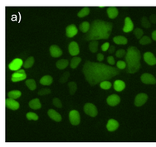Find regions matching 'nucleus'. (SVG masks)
<instances>
[{"mask_svg":"<svg viewBox=\"0 0 156 147\" xmlns=\"http://www.w3.org/2000/svg\"><path fill=\"white\" fill-rule=\"evenodd\" d=\"M82 71L87 82L92 86L105 80H109L120 74L118 68L106 65L105 64L92 62L90 60L86 61Z\"/></svg>","mask_w":156,"mask_h":147,"instance_id":"f257e3e1","label":"nucleus"},{"mask_svg":"<svg viewBox=\"0 0 156 147\" xmlns=\"http://www.w3.org/2000/svg\"><path fill=\"white\" fill-rule=\"evenodd\" d=\"M113 29V24L109 22L95 20L91 23L90 31L84 36L85 41H98L101 39H108Z\"/></svg>","mask_w":156,"mask_h":147,"instance_id":"f03ea898","label":"nucleus"},{"mask_svg":"<svg viewBox=\"0 0 156 147\" xmlns=\"http://www.w3.org/2000/svg\"><path fill=\"white\" fill-rule=\"evenodd\" d=\"M140 51L135 46H129L127 49L126 55V60L127 64L126 72L129 74H135L140 69Z\"/></svg>","mask_w":156,"mask_h":147,"instance_id":"7ed1b4c3","label":"nucleus"},{"mask_svg":"<svg viewBox=\"0 0 156 147\" xmlns=\"http://www.w3.org/2000/svg\"><path fill=\"white\" fill-rule=\"evenodd\" d=\"M84 112L86 114L92 117H96L97 113H98L97 108L92 103H86L84 106Z\"/></svg>","mask_w":156,"mask_h":147,"instance_id":"20e7f679","label":"nucleus"},{"mask_svg":"<svg viewBox=\"0 0 156 147\" xmlns=\"http://www.w3.org/2000/svg\"><path fill=\"white\" fill-rule=\"evenodd\" d=\"M69 120L70 122L72 123L73 126H77L81 122V117L80 113L76 110H72L69 113Z\"/></svg>","mask_w":156,"mask_h":147,"instance_id":"39448f33","label":"nucleus"},{"mask_svg":"<svg viewBox=\"0 0 156 147\" xmlns=\"http://www.w3.org/2000/svg\"><path fill=\"white\" fill-rule=\"evenodd\" d=\"M27 78V75L24 71L23 69H19L17 70L14 74H12V82H19L22 80H24Z\"/></svg>","mask_w":156,"mask_h":147,"instance_id":"423d86ee","label":"nucleus"},{"mask_svg":"<svg viewBox=\"0 0 156 147\" xmlns=\"http://www.w3.org/2000/svg\"><path fill=\"white\" fill-rule=\"evenodd\" d=\"M148 95L146 93H139L135 99V105L136 107H141L147 102Z\"/></svg>","mask_w":156,"mask_h":147,"instance_id":"0eeeda50","label":"nucleus"},{"mask_svg":"<svg viewBox=\"0 0 156 147\" xmlns=\"http://www.w3.org/2000/svg\"><path fill=\"white\" fill-rule=\"evenodd\" d=\"M141 81L143 82L145 84H156V79L154 77L153 75L148 74V73H144L143 75H141L140 77Z\"/></svg>","mask_w":156,"mask_h":147,"instance_id":"6e6552de","label":"nucleus"},{"mask_svg":"<svg viewBox=\"0 0 156 147\" xmlns=\"http://www.w3.org/2000/svg\"><path fill=\"white\" fill-rule=\"evenodd\" d=\"M23 65V61L21 59L17 58V59H14L11 63L9 64V67L11 70L17 71V70H19V69L21 68Z\"/></svg>","mask_w":156,"mask_h":147,"instance_id":"1a4fd4ad","label":"nucleus"},{"mask_svg":"<svg viewBox=\"0 0 156 147\" xmlns=\"http://www.w3.org/2000/svg\"><path fill=\"white\" fill-rule=\"evenodd\" d=\"M144 60L149 65H156V57L152 52H145L144 54Z\"/></svg>","mask_w":156,"mask_h":147,"instance_id":"9d476101","label":"nucleus"},{"mask_svg":"<svg viewBox=\"0 0 156 147\" xmlns=\"http://www.w3.org/2000/svg\"><path fill=\"white\" fill-rule=\"evenodd\" d=\"M106 102L110 106L115 107V106L118 105L120 102V98L116 94H112L111 96H109L106 99Z\"/></svg>","mask_w":156,"mask_h":147,"instance_id":"9b49d317","label":"nucleus"},{"mask_svg":"<svg viewBox=\"0 0 156 147\" xmlns=\"http://www.w3.org/2000/svg\"><path fill=\"white\" fill-rule=\"evenodd\" d=\"M50 53H51V55L52 57L57 58L62 55V51L59 46H57L56 45H52L50 46Z\"/></svg>","mask_w":156,"mask_h":147,"instance_id":"f8f14e48","label":"nucleus"},{"mask_svg":"<svg viewBox=\"0 0 156 147\" xmlns=\"http://www.w3.org/2000/svg\"><path fill=\"white\" fill-rule=\"evenodd\" d=\"M77 32H78V29L77 27H76L75 25H69L68 27H66V35L67 37H73V36H75L76 34H77Z\"/></svg>","mask_w":156,"mask_h":147,"instance_id":"ddd939ff","label":"nucleus"},{"mask_svg":"<svg viewBox=\"0 0 156 147\" xmlns=\"http://www.w3.org/2000/svg\"><path fill=\"white\" fill-rule=\"evenodd\" d=\"M68 48H69L70 55H73V56L77 55L80 53V48H79L78 44L76 42H71Z\"/></svg>","mask_w":156,"mask_h":147,"instance_id":"4468645a","label":"nucleus"},{"mask_svg":"<svg viewBox=\"0 0 156 147\" xmlns=\"http://www.w3.org/2000/svg\"><path fill=\"white\" fill-rule=\"evenodd\" d=\"M134 29V23L133 22L131 21V19L127 17L125 19V26L123 27V32H129Z\"/></svg>","mask_w":156,"mask_h":147,"instance_id":"2eb2a0df","label":"nucleus"},{"mask_svg":"<svg viewBox=\"0 0 156 147\" xmlns=\"http://www.w3.org/2000/svg\"><path fill=\"white\" fill-rule=\"evenodd\" d=\"M6 106L9 109H12V110H17L19 108L20 105L15 99H6Z\"/></svg>","mask_w":156,"mask_h":147,"instance_id":"dca6fc26","label":"nucleus"},{"mask_svg":"<svg viewBox=\"0 0 156 147\" xmlns=\"http://www.w3.org/2000/svg\"><path fill=\"white\" fill-rule=\"evenodd\" d=\"M119 127V122L114 119H110L106 125V128L109 132H114Z\"/></svg>","mask_w":156,"mask_h":147,"instance_id":"f3484780","label":"nucleus"},{"mask_svg":"<svg viewBox=\"0 0 156 147\" xmlns=\"http://www.w3.org/2000/svg\"><path fill=\"white\" fill-rule=\"evenodd\" d=\"M48 114L49 117H51L52 120H54L55 122H60L62 121V116H61L57 111H55L53 109H50L48 110Z\"/></svg>","mask_w":156,"mask_h":147,"instance_id":"a211bd4d","label":"nucleus"},{"mask_svg":"<svg viewBox=\"0 0 156 147\" xmlns=\"http://www.w3.org/2000/svg\"><path fill=\"white\" fill-rule=\"evenodd\" d=\"M107 14L111 19L115 18L118 16V9L115 7H109L107 8Z\"/></svg>","mask_w":156,"mask_h":147,"instance_id":"6ab92c4d","label":"nucleus"},{"mask_svg":"<svg viewBox=\"0 0 156 147\" xmlns=\"http://www.w3.org/2000/svg\"><path fill=\"white\" fill-rule=\"evenodd\" d=\"M125 88H126V84H125V82H123L122 80H115L114 83V89L115 91L117 92H120V91H122V90L125 89Z\"/></svg>","mask_w":156,"mask_h":147,"instance_id":"aec40b11","label":"nucleus"},{"mask_svg":"<svg viewBox=\"0 0 156 147\" xmlns=\"http://www.w3.org/2000/svg\"><path fill=\"white\" fill-rule=\"evenodd\" d=\"M28 104H29V107L34 109V110H37V109H40L42 108L41 102H40V100L38 99H34L33 100H31Z\"/></svg>","mask_w":156,"mask_h":147,"instance_id":"412c9836","label":"nucleus"},{"mask_svg":"<svg viewBox=\"0 0 156 147\" xmlns=\"http://www.w3.org/2000/svg\"><path fill=\"white\" fill-rule=\"evenodd\" d=\"M52 82H53V79L50 75H45L40 79V84H42V85H46V86L51 84Z\"/></svg>","mask_w":156,"mask_h":147,"instance_id":"4be33fe9","label":"nucleus"},{"mask_svg":"<svg viewBox=\"0 0 156 147\" xmlns=\"http://www.w3.org/2000/svg\"><path fill=\"white\" fill-rule=\"evenodd\" d=\"M113 41H114L115 44H118V45H126V44H127V42H128L127 38H126L125 36H115L114 38H113Z\"/></svg>","mask_w":156,"mask_h":147,"instance_id":"5701e85b","label":"nucleus"},{"mask_svg":"<svg viewBox=\"0 0 156 147\" xmlns=\"http://www.w3.org/2000/svg\"><path fill=\"white\" fill-rule=\"evenodd\" d=\"M90 25L88 22H82L80 26H79V29L81 32H82L83 33H87L89 31H90Z\"/></svg>","mask_w":156,"mask_h":147,"instance_id":"b1692460","label":"nucleus"},{"mask_svg":"<svg viewBox=\"0 0 156 147\" xmlns=\"http://www.w3.org/2000/svg\"><path fill=\"white\" fill-rule=\"evenodd\" d=\"M67 65H68V60H65V59L58 60L57 62V67L59 69H66Z\"/></svg>","mask_w":156,"mask_h":147,"instance_id":"393cba45","label":"nucleus"},{"mask_svg":"<svg viewBox=\"0 0 156 147\" xmlns=\"http://www.w3.org/2000/svg\"><path fill=\"white\" fill-rule=\"evenodd\" d=\"M22 95V93L20 91H18V90H13V91H10L9 93H8V97L9 99H18L19 97Z\"/></svg>","mask_w":156,"mask_h":147,"instance_id":"a878e982","label":"nucleus"},{"mask_svg":"<svg viewBox=\"0 0 156 147\" xmlns=\"http://www.w3.org/2000/svg\"><path fill=\"white\" fill-rule=\"evenodd\" d=\"M89 49L92 53H96L98 51V41H91L89 44Z\"/></svg>","mask_w":156,"mask_h":147,"instance_id":"bb28decb","label":"nucleus"},{"mask_svg":"<svg viewBox=\"0 0 156 147\" xmlns=\"http://www.w3.org/2000/svg\"><path fill=\"white\" fill-rule=\"evenodd\" d=\"M26 85H27V87H28V89L30 90H32V91H33V90L36 89V82H35V80L34 79H28V80H26Z\"/></svg>","mask_w":156,"mask_h":147,"instance_id":"cd10ccee","label":"nucleus"},{"mask_svg":"<svg viewBox=\"0 0 156 147\" xmlns=\"http://www.w3.org/2000/svg\"><path fill=\"white\" fill-rule=\"evenodd\" d=\"M89 13H90V8H87V7H86V8H83L80 12H78L77 16L79 17V18H84V17L88 15Z\"/></svg>","mask_w":156,"mask_h":147,"instance_id":"c85d7f7f","label":"nucleus"},{"mask_svg":"<svg viewBox=\"0 0 156 147\" xmlns=\"http://www.w3.org/2000/svg\"><path fill=\"white\" fill-rule=\"evenodd\" d=\"M81 59L80 57H74L71 60V67L72 69H76L79 64L81 63Z\"/></svg>","mask_w":156,"mask_h":147,"instance_id":"c756f323","label":"nucleus"},{"mask_svg":"<svg viewBox=\"0 0 156 147\" xmlns=\"http://www.w3.org/2000/svg\"><path fill=\"white\" fill-rule=\"evenodd\" d=\"M33 64H34V58L33 56H30L29 58H27V60L24 62L23 65L26 69H28V68H30V67L33 65Z\"/></svg>","mask_w":156,"mask_h":147,"instance_id":"7c9ffc66","label":"nucleus"},{"mask_svg":"<svg viewBox=\"0 0 156 147\" xmlns=\"http://www.w3.org/2000/svg\"><path fill=\"white\" fill-rule=\"evenodd\" d=\"M68 87H69L70 93H71L72 95L75 94L76 91V89H77V86H76V84L75 82H70L69 84H68Z\"/></svg>","mask_w":156,"mask_h":147,"instance_id":"2f4dec72","label":"nucleus"},{"mask_svg":"<svg viewBox=\"0 0 156 147\" xmlns=\"http://www.w3.org/2000/svg\"><path fill=\"white\" fill-rule=\"evenodd\" d=\"M141 25H142L144 28H150V26H151V22H150V21L148 20L147 18L143 17L142 19H141Z\"/></svg>","mask_w":156,"mask_h":147,"instance_id":"473e14b6","label":"nucleus"},{"mask_svg":"<svg viewBox=\"0 0 156 147\" xmlns=\"http://www.w3.org/2000/svg\"><path fill=\"white\" fill-rule=\"evenodd\" d=\"M151 39H150V37L147 36H143L140 40V44L141 45H148V44H150L151 43Z\"/></svg>","mask_w":156,"mask_h":147,"instance_id":"72a5a7b5","label":"nucleus"},{"mask_svg":"<svg viewBox=\"0 0 156 147\" xmlns=\"http://www.w3.org/2000/svg\"><path fill=\"white\" fill-rule=\"evenodd\" d=\"M100 86H101L102 89H110L111 87V82H109L108 80H105V81L101 82L100 84Z\"/></svg>","mask_w":156,"mask_h":147,"instance_id":"f704fd0d","label":"nucleus"},{"mask_svg":"<svg viewBox=\"0 0 156 147\" xmlns=\"http://www.w3.org/2000/svg\"><path fill=\"white\" fill-rule=\"evenodd\" d=\"M134 34L135 35L137 39L140 40L141 38L143 37L142 36H143L144 32H143V30H142L141 28H136V29H135V31H134Z\"/></svg>","mask_w":156,"mask_h":147,"instance_id":"c9c22d12","label":"nucleus"},{"mask_svg":"<svg viewBox=\"0 0 156 147\" xmlns=\"http://www.w3.org/2000/svg\"><path fill=\"white\" fill-rule=\"evenodd\" d=\"M26 117L28 120H33V121H37L38 119V116L36 114V113H34V112H27V115H26Z\"/></svg>","mask_w":156,"mask_h":147,"instance_id":"e433bc0d","label":"nucleus"},{"mask_svg":"<svg viewBox=\"0 0 156 147\" xmlns=\"http://www.w3.org/2000/svg\"><path fill=\"white\" fill-rule=\"evenodd\" d=\"M69 75H70V73L69 72H66L64 73L62 75V76L60 78V83L61 84H64V83H66L67 81V79L69 78Z\"/></svg>","mask_w":156,"mask_h":147,"instance_id":"4c0bfd02","label":"nucleus"},{"mask_svg":"<svg viewBox=\"0 0 156 147\" xmlns=\"http://www.w3.org/2000/svg\"><path fill=\"white\" fill-rule=\"evenodd\" d=\"M52 103H53V105H54L55 107H57V108H62V101H61L59 99H57V98L53 99V100H52Z\"/></svg>","mask_w":156,"mask_h":147,"instance_id":"58836bf2","label":"nucleus"},{"mask_svg":"<svg viewBox=\"0 0 156 147\" xmlns=\"http://www.w3.org/2000/svg\"><path fill=\"white\" fill-rule=\"evenodd\" d=\"M51 93V90L48 89V88H44V89H42L38 92L39 95H41V96H43V95H47V94H49V93Z\"/></svg>","mask_w":156,"mask_h":147,"instance_id":"ea45409f","label":"nucleus"},{"mask_svg":"<svg viewBox=\"0 0 156 147\" xmlns=\"http://www.w3.org/2000/svg\"><path fill=\"white\" fill-rule=\"evenodd\" d=\"M117 68L119 69H124L126 68V66H127V64L125 62V61H122V60H120V61H118L116 63Z\"/></svg>","mask_w":156,"mask_h":147,"instance_id":"a19ab883","label":"nucleus"},{"mask_svg":"<svg viewBox=\"0 0 156 147\" xmlns=\"http://www.w3.org/2000/svg\"><path fill=\"white\" fill-rule=\"evenodd\" d=\"M125 55H126V51H125V50H122V49L117 51L116 53H115V55H116V57L118 58H122L123 56H125Z\"/></svg>","mask_w":156,"mask_h":147,"instance_id":"79ce46f5","label":"nucleus"},{"mask_svg":"<svg viewBox=\"0 0 156 147\" xmlns=\"http://www.w3.org/2000/svg\"><path fill=\"white\" fill-rule=\"evenodd\" d=\"M109 48H110V44H109L108 42H105V43H104L101 46V50L103 51H108Z\"/></svg>","mask_w":156,"mask_h":147,"instance_id":"37998d69","label":"nucleus"},{"mask_svg":"<svg viewBox=\"0 0 156 147\" xmlns=\"http://www.w3.org/2000/svg\"><path fill=\"white\" fill-rule=\"evenodd\" d=\"M107 61H108V63L110 64V65H115V63L113 56H108V57H107Z\"/></svg>","mask_w":156,"mask_h":147,"instance_id":"c03bdc74","label":"nucleus"},{"mask_svg":"<svg viewBox=\"0 0 156 147\" xmlns=\"http://www.w3.org/2000/svg\"><path fill=\"white\" fill-rule=\"evenodd\" d=\"M150 21L151 23H154V24H155L156 23V15L155 14H153V15H151L150 17Z\"/></svg>","mask_w":156,"mask_h":147,"instance_id":"a18cd8bd","label":"nucleus"},{"mask_svg":"<svg viewBox=\"0 0 156 147\" xmlns=\"http://www.w3.org/2000/svg\"><path fill=\"white\" fill-rule=\"evenodd\" d=\"M103 60H104V55H103V54H101V53L97 54V60H99L100 62H101Z\"/></svg>","mask_w":156,"mask_h":147,"instance_id":"49530a36","label":"nucleus"},{"mask_svg":"<svg viewBox=\"0 0 156 147\" xmlns=\"http://www.w3.org/2000/svg\"><path fill=\"white\" fill-rule=\"evenodd\" d=\"M115 46H113V45H112V46H111V47L109 48V53H110V54L113 53V52L115 51Z\"/></svg>","mask_w":156,"mask_h":147,"instance_id":"de8ad7c7","label":"nucleus"},{"mask_svg":"<svg viewBox=\"0 0 156 147\" xmlns=\"http://www.w3.org/2000/svg\"><path fill=\"white\" fill-rule=\"evenodd\" d=\"M152 39L156 42V30L154 31L153 32H152Z\"/></svg>","mask_w":156,"mask_h":147,"instance_id":"09e8293b","label":"nucleus"}]
</instances>
